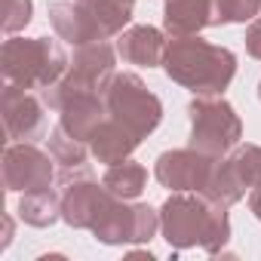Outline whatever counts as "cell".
Wrapping results in <instances>:
<instances>
[{
	"label": "cell",
	"instance_id": "cell-1",
	"mask_svg": "<svg viewBox=\"0 0 261 261\" xmlns=\"http://www.w3.org/2000/svg\"><path fill=\"white\" fill-rule=\"evenodd\" d=\"M230 206L215 203L197 191H169L160 206V233L172 249L203 246L209 255H218L230 240Z\"/></svg>",
	"mask_w": 261,
	"mask_h": 261
},
{
	"label": "cell",
	"instance_id": "cell-2",
	"mask_svg": "<svg viewBox=\"0 0 261 261\" xmlns=\"http://www.w3.org/2000/svg\"><path fill=\"white\" fill-rule=\"evenodd\" d=\"M166 77L194 95H224L237 74V56L227 46H215L200 34L169 37L163 65Z\"/></svg>",
	"mask_w": 261,
	"mask_h": 261
},
{
	"label": "cell",
	"instance_id": "cell-3",
	"mask_svg": "<svg viewBox=\"0 0 261 261\" xmlns=\"http://www.w3.org/2000/svg\"><path fill=\"white\" fill-rule=\"evenodd\" d=\"M71 59L56 37H7L0 49V71L4 83L22 89H46L68 71Z\"/></svg>",
	"mask_w": 261,
	"mask_h": 261
},
{
	"label": "cell",
	"instance_id": "cell-4",
	"mask_svg": "<svg viewBox=\"0 0 261 261\" xmlns=\"http://www.w3.org/2000/svg\"><path fill=\"white\" fill-rule=\"evenodd\" d=\"M117 46H111L108 40H95V43H83L74 46L71 65L62 74V80H56L53 86L40 89V98L46 108L62 111L71 98L83 95V92H101L105 83L114 77L117 71Z\"/></svg>",
	"mask_w": 261,
	"mask_h": 261
},
{
	"label": "cell",
	"instance_id": "cell-5",
	"mask_svg": "<svg viewBox=\"0 0 261 261\" xmlns=\"http://www.w3.org/2000/svg\"><path fill=\"white\" fill-rule=\"evenodd\" d=\"M108 117L123 123L139 142H145L163 120V101L148 89V83L133 71H114L101 89Z\"/></svg>",
	"mask_w": 261,
	"mask_h": 261
},
{
	"label": "cell",
	"instance_id": "cell-6",
	"mask_svg": "<svg viewBox=\"0 0 261 261\" xmlns=\"http://www.w3.org/2000/svg\"><path fill=\"white\" fill-rule=\"evenodd\" d=\"M188 145L206 157H224L243 139V120L224 95H194L188 105Z\"/></svg>",
	"mask_w": 261,
	"mask_h": 261
},
{
	"label": "cell",
	"instance_id": "cell-7",
	"mask_svg": "<svg viewBox=\"0 0 261 261\" xmlns=\"http://www.w3.org/2000/svg\"><path fill=\"white\" fill-rule=\"evenodd\" d=\"M160 230V209H151L148 203H133L111 197L98 221L92 224V237L105 246H126V243H151Z\"/></svg>",
	"mask_w": 261,
	"mask_h": 261
},
{
	"label": "cell",
	"instance_id": "cell-8",
	"mask_svg": "<svg viewBox=\"0 0 261 261\" xmlns=\"http://www.w3.org/2000/svg\"><path fill=\"white\" fill-rule=\"evenodd\" d=\"M59 185H62V221L71 224L74 230H92V224L98 221L114 194L92 178L89 163L74 169H59Z\"/></svg>",
	"mask_w": 261,
	"mask_h": 261
},
{
	"label": "cell",
	"instance_id": "cell-9",
	"mask_svg": "<svg viewBox=\"0 0 261 261\" xmlns=\"http://www.w3.org/2000/svg\"><path fill=\"white\" fill-rule=\"evenodd\" d=\"M261 181V145H237L230 154L215 160L212 178L203 197L233 206Z\"/></svg>",
	"mask_w": 261,
	"mask_h": 261
},
{
	"label": "cell",
	"instance_id": "cell-10",
	"mask_svg": "<svg viewBox=\"0 0 261 261\" xmlns=\"http://www.w3.org/2000/svg\"><path fill=\"white\" fill-rule=\"evenodd\" d=\"M53 154H43L34 142H7L4 148V188L7 194H28L53 188L59 178Z\"/></svg>",
	"mask_w": 261,
	"mask_h": 261
},
{
	"label": "cell",
	"instance_id": "cell-11",
	"mask_svg": "<svg viewBox=\"0 0 261 261\" xmlns=\"http://www.w3.org/2000/svg\"><path fill=\"white\" fill-rule=\"evenodd\" d=\"M0 114H4L7 142H37L46 133V105L16 83H4L0 92Z\"/></svg>",
	"mask_w": 261,
	"mask_h": 261
},
{
	"label": "cell",
	"instance_id": "cell-12",
	"mask_svg": "<svg viewBox=\"0 0 261 261\" xmlns=\"http://www.w3.org/2000/svg\"><path fill=\"white\" fill-rule=\"evenodd\" d=\"M215 160L218 157H206V154L194 151L191 145L188 148H172V151H163L157 157L154 178L169 191H197V194H203L209 178H212Z\"/></svg>",
	"mask_w": 261,
	"mask_h": 261
},
{
	"label": "cell",
	"instance_id": "cell-13",
	"mask_svg": "<svg viewBox=\"0 0 261 261\" xmlns=\"http://www.w3.org/2000/svg\"><path fill=\"white\" fill-rule=\"evenodd\" d=\"M83 25L89 31V40H111L123 34L133 22V7L136 0H74Z\"/></svg>",
	"mask_w": 261,
	"mask_h": 261
},
{
	"label": "cell",
	"instance_id": "cell-14",
	"mask_svg": "<svg viewBox=\"0 0 261 261\" xmlns=\"http://www.w3.org/2000/svg\"><path fill=\"white\" fill-rule=\"evenodd\" d=\"M166 31L154 25H129L123 34H117V53L123 62L139 65V68H157L166 56Z\"/></svg>",
	"mask_w": 261,
	"mask_h": 261
},
{
	"label": "cell",
	"instance_id": "cell-15",
	"mask_svg": "<svg viewBox=\"0 0 261 261\" xmlns=\"http://www.w3.org/2000/svg\"><path fill=\"white\" fill-rule=\"evenodd\" d=\"M59 114H62L59 117V126L65 129V133L89 145V139H92L95 129H98V123L108 117V108H105L101 92H83V95L71 98Z\"/></svg>",
	"mask_w": 261,
	"mask_h": 261
},
{
	"label": "cell",
	"instance_id": "cell-16",
	"mask_svg": "<svg viewBox=\"0 0 261 261\" xmlns=\"http://www.w3.org/2000/svg\"><path fill=\"white\" fill-rule=\"evenodd\" d=\"M139 145H142V142L129 133L123 123H117L114 117H105V120L98 123V129L92 133V139H89L92 157H95L98 163H105V166H114V163H120V160H129Z\"/></svg>",
	"mask_w": 261,
	"mask_h": 261
},
{
	"label": "cell",
	"instance_id": "cell-17",
	"mask_svg": "<svg viewBox=\"0 0 261 261\" xmlns=\"http://www.w3.org/2000/svg\"><path fill=\"white\" fill-rule=\"evenodd\" d=\"M212 4L209 0H166L163 4V31L169 37H188L209 28Z\"/></svg>",
	"mask_w": 261,
	"mask_h": 261
},
{
	"label": "cell",
	"instance_id": "cell-18",
	"mask_svg": "<svg viewBox=\"0 0 261 261\" xmlns=\"http://www.w3.org/2000/svg\"><path fill=\"white\" fill-rule=\"evenodd\" d=\"M101 185L120 200H139L148 188V169L136 160H120V163L105 169Z\"/></svg>",
	"mask_w": 261,
	"mask_h": 261
},
{
	"label": "cell",
	"instance_id": "cell-19",
	"mask_svg": "<svg viewBox=\"0 0 261 261\" xmlns=\"http://www.w3.org/2000/svg\"><path fill=\"white\" fill-rule=\"evenodd\" d=\"M19 218L31 227H49L62 218V194H56L53 188L43 191H28L19 200Z\"/></svg>",
	"mask_w": 261,
	"mask_h": 261
},
{
	"label": "cell",
	"instance_id": "cell-20",
	"mask_svg": "<svg viewBox=\"0 0 261 261\" xmlns=\"http://www.w3.org/2000/svg\"><path fill=\"white\" fill-rule=\"evenodd\" d=\"M49 25L59 34V40H65L71 46L92 43L89 40V31L83 25V16H80V10H77L74 0H56V4H49Z\"/></svg>",
	"mask_w": 261,
	"mask_h": 261
},
{
	"label": "cell",
	"instance_id": "cell-21",
	"mask_svg": "<svg viewBox=\"0 0 261 261\" xmlns=\"http://www.w3.org/2000/svg\"><path fill=\"white\" fill-rule=\"evenodd\" d=\"M49 154H53V160H56L62 169H74V166H83L92 151H89L86 142L68 136L62 126H56L53 133H49Z\"/></svg>",
	"mask_w": 261,
	"mask_h": 261
},
{
	"label": "cell",
	"instance_id": "cell-22",
	"mask_svg": "<svg viewBox=\"0 0 261 261\" xmlns=\"http://www.w3.org/2000/svg\"><path fill=\"white\" fill-rule=\"evenodd\" d=\"M212 4V19L209 25H246L261 16V0H209Z\"/></svg>",
	"mask_w": 261,
	"mask_h": 261
},
{
	"label": "cell",
	"instance_id": "cell-23",
	"mask_svg": "<svg viewBox=\"0 0 261 261\" xmlns=\"http://www.w3.org/2000/svg\"><path fill=\"white\" fill-rule=\"evenodd\" d=\"M31 13H34V0H4V31H7V37L25 31L31 25Z\"/></svg>",
	"mask_w": 261,
	"mask_h": 261
},
{
	"label": "cell",
	"instance_id": "cell-24",
	"mask_svg": "<svg viewBox=\"0 0 261 261\" xmlns=\"http://www.w3.org/2000/svg\"><path fill=\"white\" fill-rule=\"evenodd\" d=\"M246 53L261 62V16L252 19L249 28H246Z\"/></svg>",
	"mask_w": 261,
	"mask_h": 261
},
{
	"label": "cell",
	"instance_id": "cell-25",
	"mask_svg": "<svg viewBox=\"0 0 261 261\" xmlns=\"http://www.w3.org/2000/svg\"><path fill=\"white\" fill-rule=\"evenodd\" d=\"M13 233H16L13 215H4V240H0V252H4V249H10V243H13Z\"/></svg>",
	"mask_w": 261,
	"mask_h": 261
},
{
	"label": "cell",
	"instance_id": "cell-26",
	"mask_svg": "<svg viewBox=\"0 0 261 261\" xmlns=\"http://www.w3.org/2000/svg\"><path fill=\"white\" fill-rule=\"evenodd\" d=\"M258 98H261V80H258Z\"/></svg>",
	"mask_w": 261,
	"mask_h": 261
}]
</instances>
